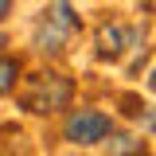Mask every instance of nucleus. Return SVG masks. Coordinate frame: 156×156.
I'll list each match as a JSON object with an SVG mask.
<instances>
[{
    "instance_id": "nucleus-1",
    "label": "nucleus",
    "mask_w": 156,
    "mask_h": 156,
    "mask_svg": "<svg viewBox=\"0 0 156 156\" xmlns=\"http://www.w3.org/2000/svg\"><path fill=\"white\" fill-rule=\"evenodd\" d=\"M82 27L74 4L70 0H51L43 12H39V23H35V47L43 55H62L66 43L74 39V31Z\"/></svg>"
},
{
    "instance_id": "nucleus-2",
    "label": "nucleus",
    "mask_w": 156,
    "mask_h": 156,
    "mask_svg": "<svg viewBox=\"0 0 156 156\" xmlns=\"http://www.w3.org/2000/svg\"><path fill=\"white\" fill-rule=\"evenodd\" d=\"M74 98V82L62 74H35L23 90V109L31 113H55V109H66Z\"/></svg>"
},
{
    "instance_id": "nucleus-3",
    "label": "nucleus",
    "mask_w": 156,
    "mask_h": 156,
    "mask_svg": "<svg viewBox=\"0 0 156 156\" xmlns=\"http://www.w3.org/2000/svg\"><path fill=\"white\" fill-rule=\"evenodd\" d=\"M109 117L98 113V109H74V113L66 117V140L70 144H98V140H105L109 136Z\"/></svg>"
},
{
    "instance_id": "nucleus-4",
    "label": "nucleus",
    "mask_w": 156,
    "mask_h": 156,
    "mask_svg": "<svg viewBox=\"0 0 156 156\" xmlns=\"http://www.w3.org/2000/svg\"><path fill=\"white\" fill-rule=\"evenodd\" d=\"M136 31L133 27H125V23H101V31H98V58L101 62H117L125 47H133Z\"/></svg>"
},
{
    "instance_id": "nucleus-5",
    "label": "nucleus",
    "mask_w": 156,
    "mask_h": 156,
    "mask_svg": "<svg viewBox=\"0 0 156 156\" xmlns=\"http://www.w3.org/2000/svg\"><path fill=\"white\" fill-rule=\"evenodd\" d=\"M16 78H20V62L8 55H0V94H12L16 90Z\"/></svg>"
},
{
    "instance_id": "nucleus-6",
    "label": "nucleus",
    "mask_w": 156,
    "mask_h": 156,
    "mask_svg": "<svg viewBox=\"0 0 156 156\" xmlns=\"http://www.w3.org/2000/svg\"><path fill=\"white\" fill-rule=\"evenodd\" d=\"M140 152H144V144L136 136H117L113 148H109V156H140Z\"/></svg>"
},
{
    "instance_id": "nucleus-7",
    "label": "nucleus",
    "mask_w": 156,
    "mask_h": 156,
    "mask_svg": "<svg viewBox=\"0 0 156 156\" xmlns=\"http://www.w3.org/2000/svg\"><path fill=\"white\" fill-rule=\"evenodd\" d=\"M8 16H12V0H0V23H4Z\"/></svg>"
},
{
    "instance_id": "nucleus-8",
    "label": "nucleus",
    "mask_w": 156,
    "mask_h": 156,
    "mask_svg": "<svg viewBox=\"0 0 156 156\" xmlns=\"http://www.w3.org/2000/svg\"><path fill=\"white\" fill-rule=\"evenodd\" d=\"M148 90L156 94V66H152V74H148Z\"/></svg>"
},
{
    "instance_id": "nucleus-9",
    "label": "nucleus",
    "mask_w": 156,
    "mask_h": 156,
    "mask_svg": "<svg viewBox=\"0 0 156 156\" xmlns=\"http://www.w3.org/2000/svg\"><path fill=\"white\" fill-rule=\"evenodd\" d=\"M4 43H8V35H4V31H0V47H4Z\"/></svg>"
}]
</instances>
